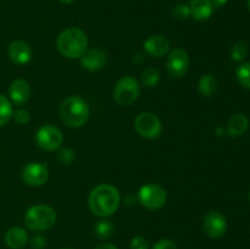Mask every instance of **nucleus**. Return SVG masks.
<instances>
[{
    "label": "nucleus",
    "mask_w": 250,
    "mask_h": 249,
    "mask_svg": "<svg viewBox=\"0 0 250 249\" xmlns=\"http://www.w3.org/2000/svg\"><path fill=\"white\" fill-rule=\"evenodd\" d=\"M88 204L93 214L97 216H110L119 208L120 193L112 185H99L90 192Z\"/></svg>",
    "instance_id": "obj_1"
},
{
    "label": "nucleus",
    "mask_w": 250,
    "mask_h": 249,
    "mask_svg": "<svg viewBox=\"0 0 250 249\" xmlns=\"http://www.w3.org/2000/svg\"><path fill=\"white\" fill-rule=\"evenodd\" d=\"M12 117L19 124H24L29 121V112L24 109H19L12 114Z\"/></svg>",
    "instance_id": "obj_27"
},
{
    "label": "nucleus",
    "mask_w": 250,
    "mask_h": 249,
    "mask_svg": "<svg viewBox=\"0 0 250 249\" xmlns=\"http://www.w3.org/2000/svg\"><path fill=\"white\" fill-rule=\"evenodd\" d=\"M198 89H199L200 94L204 97H212L219 89V82L215 76L205 75L199 80Z\"/></svg>",
    "instance_id": "obj_19"
},
{
    "label": "nucleus",
    "mask_w": 250,
    "mask_h": 249,
    "mask_svg": "<svg viewBox=\"0 0 250 249\" xmlns=\"http://www.w3.org/2000/svg\"><path fill=\"white\" fill-rule=\"evenodd\" d=\"M189 67V56L183 49H173L167 59V71L172 77L180 78Z\"/></svg>",
    "instance_id": "obj_10"
},
{
    "label": "nucleus",
    "mask_w": 250,
    "mask_h": 249,
    "mask_svg": "<svg viewBox=\"0 0 250 249\" xmlns=\"http://www.w3.org/2000/svg\"><path fill=\"white\" fill-rule=\"evenodd\" d=\"M49 171L45 164L29 163L22 170V180L24 183L32 187L43 186L48 181Z\"/></svg>",
    "instance_id": "obj_9"
},
{
    "label": "nucleus",
    "mask_w": 250,
    "mask_h": 249,
    "mask_svg": "<svg viewBox=\"0 0 250 249\" xmlns=\"http://www.w3.org/2000/svg\"><path fill=\"white\" fill-rule=\"evenodd\" d=\"M134 127L142 137L146 139L158 138L163 131V124L159 117L151 112H142L134 120Z\"/></svg>",
    "instance_id": "obj_7"
},
{
    "label": "nucleus",
    "mask_w": 250,
    "mask_h": 249,
    "mask_svg": "<svg viewBox=\"0 0 250 249\" xmlns=\"http://www.w3.org/2000/svg\"><path fill=\"white\" fill-rule=\"evenodd\" d=\"M203 227L210 238H220L226 233L227 221L221 212L211 211L205 216Z\"/></svg>",
    "instance_id": "obj_11"
},
{
    "label": "nucleus",
    "mask_w": 250,
    "mask_h": 249,
    "mask_svg": "<svg viewBox=\"0 0 250 249\" xmlns=\"http://www.w3.org/2000/svg\"><path fill=\"white\" fill-rule=\"evenodd\" d=\"M61 249H72V248H61Z\"/></svg>",
    "instance_id": "obj_35"
},
{
    "label": "nucleus",
    "mask_w": 250,
    "mask_h": 249,
    "mask_svg": "<svg viewBox=\"0 0 250 249\" xmlns=\"http://www.w3.org/2000/svg\"><path fill=\"white\" fill-rule=\"evenodd\" d=\"M94 231L97 233V236L102 239H109L111 238L112 234H114V225L111 224L107 220H102V221H98V224L95 225Z\"/></svg>",
    "instance_id": "obj_21"
},
{
    "label": "nucleus",
    "mask_w": 250,
    "mask_h": 249,
    "mask_svg": "<svg viewBox=\"0 0 250 249\" xmlns=\"http://www.w3.org/2000/svg\"><path fill=\"white\" fill-rule=\"evenodd\" d=\"M247 6H248V9L250 11V0H247Z\"/></svg>",
    "instance_id": "obj_34"
},
{
    "label": "nucleus",
    "mask_w": 250,
    "mask_h": 249,
    "mask_svg": "<svg viewBox=\"0 0 250 249\" xmlns=\"http://www.w3.org/2000/svg\"><path fill=\"white\" fill-rule=\"evenodd\" d=\"M190 16L197 21H205L212 15V6L209 0H190Z\"/></svg>",
    "instance_id": "obj_18"
},
{
    "label": "nucleus",
    "mask_w": 250,
    "mask_h": 249,
    "mask_svg": "<svg viewBox=\"0 0 250 249\" xmlns=\"http://www.w3.org/2000/svg\"><path fill=\"white\" fill-rule=\"evenodd\" d=\"M210 4H211L212 9H221L222 6L227 4L229 0H209Z\"/></svg>",
    "instance_id": "obj_31"
},
{
    "label": "nucleus",
    "mask_w": 250,
    "mask_h": 249,
    "mask_svg": "<svg viewBox=\"0 0 250 249\" xmlns=\"http://www.w3.org/2000/svg\"><path fill=\"white\" fill-rule=\"evenodd\" d=\"M144 50L148 55L154 58H161L170 50V43L163 36H151L144 42Z\"/></svg>",
    "instance_id": "obj_13"
},
{
    "label": "nucleus",
    "mask_w": 250,
    "mask_h": 249,
    "mask_svg": "<svg viewBox=\"0 0 250 249\" xmlns=\"http://www.w3.org/2000/svg\"><path fill=\"white\" fill-rule=\"evenodd\" d=\"M159 81H160V73L154 67L146 68L143 75H142V84L146 88L155 87Z\"/></svg>",
    "instance_id": "obj_22"
},
{
    "label": "nucleus",
    "mask_w": 250,
    "mask_h": 249,
    "mask_svg": "<svg viewBox=\"0 0 250 249\" xmlns=\"http://www.w3.org/2000/svg\"><path fill=\"white\" fill-rule=\"evenodd\" d=\"M9 58L16 65H26L32 59V49L26 42L14 41L9 45Z\"/></svg>",
    "instance_id": "obj_12"
},
{
    "label": "nucleus",
    "mask_w": 250,
    "mask_h": 249,
    "mask_svg": "<svg viewBox=\"0 0 250 249\" xmlns=\"http://www.w3.org/2000/svg\"><path fill=\"white\" fill-rule=\"evenodd\" d=\"M61 2H63V4H72L73 1H75V0H60Z\"/></svg>",
    "instance_id": "obj_33"
},
{
    "label": "nucleus",
    "mask_w": 250,
    "mask_h": 249,
    "mask_svg": "<svg viewBox=\"0 0 250 249\" xmlns=\"http://www.w3.org/2000/svg\"><path fill=\"white\" fill-rule=\"evenodd\" d=\"M237 80L247 89H250V62H244L237 68Z\"/></svg>",
    "instance_id": "obj_23"
},
{
    "label": "nucleus",
    "mask_w": 250,
    "mask_h": 249,
    "mask_svg": "<svg viewBox=\"0 0 250 249\" xmlns=\"http://www.w3.org/2000/svg\"><path fill=\"white\" fill-rule=\"evenodd\" d=\"M45 244V241L42 236H34L33 239H32V247L33 249H42Z\"/></svg>",
    "instance_id": "obj_30"
},
{
    "label": "nucleus",
    "mask_w": 250,
    "mask_h": 249,
    "mask_svg": "<svg viewBox=\"0 0 250 249\" xmlns=\"http://www.w3.org/2000/svg\"><path fill=\"white\" fill-rule=\"evenodd\" d=\"M95 249H117L114 244H110V243H104V244H100L99 247H97Z\"/></svg>",
    "instance_id": "obj_32"
},
{
    "label": "nucleus",
    "mask_w": 250,
    "mask_h": 249,
    "mask_svg": "<svg viewBox=\"0 0 250 249\" xmlns=\"http://www.w3.org/2000/svg\"><path fill=\"white\" fill-rule=\"evenodd\" d=\"M249 128V119L242 112L232 115L227 122V133L231 137L243 136Z\"/></svg>",
    "instance_id": "obj_16"
},
{
    "label": "nucleus",
    "mask_w": 250,
    "mask_h": 249,
    "mask_svg": "<svg viewBox=\"0 0 250 249\" xmlns=\"http://www.w3.org/2000/svg\"><path fill=\"white\" fill-rule=\"evenodd\" d=\"M173 15L177 17L178 20H187L190 16V10L188 5H177L173 9Z\"/></svg>",
    "instance_id": "obj_26"
},
{
    "label": "nucleus",
    "mask_w": 250,
    "mask_h": 249,
    "mask_svg": "<svg viewBox=\"0 0 250 249\" xmlns=\"http://www.w3.org/2000/svg\"><path fill=\"white\" fill-rule=\"evenodd\" d=\"M153 249H178L177 244L173 241L167 238L159 239L155 244L153 246Z\"/></svg>",
    "instance_id": "obj_28"
},
{
    "label": "nucleus",
    "mask_w": 250,
    "mask_h": 249,
    "mask_svg": "<svg viewBox=\"0 0 250 249\" xmlns=\"http://www.w3.org/2000/svg\"><path fill=\"white\" fill-rule=\"evenodd\" d=\"M60 116L63 124L71 128L82 127L89 119V107L87 102L77 95L67 98L60 106Z\"/></svg>",
    "instance_id": "obj_3"
},
{
    "label": "nucleus",
    "mask_w": 250,
    "mask_h": 249,
    "mask_svg": "<svg viewBox=\"0 0 250 249\" xmlns=\"http://www.w3.org/2000/svg\"><path fill=\"white\" fill-rule=\"evenodd\" d=\"M58 160L60 161L63 165H70L73 160H75V153H73L72 149L65 148L61 149L58 153Z\"/></svg>",
    "instance_id": "obj_25"
},
{
    "label": "nucleus",
    "mask_w": 250,
    "mask_h": 249,
    "mask_svg": "<svg viewBox=\"0 0 250 249\" xmlns=\"http://www.w3.org/2000/svg\"><path fill=\"white\" fill-rule=\"evenodd\" d=\"M58 50L67 59H78L87 51L88 37L82 29L67 28L61 32L56 41Z\"/></svg>",
    "instance_id": "obj_2"
},
{
    "label": "nucleus",
    "mask_w": 250,
    "mask_h": 249,
    "mask_svg": "<svg viewBox=\"0 0 250 249\" xmlns=\"http://www.w3.org/2000/svg\"><path fill=\"white\" fill-rule=\"evenodd\" d=\"M9 95L12 103L16 105H23L31 97L29 84L24 80H15L9 87Z\"/></svg>",
    "instance_id": "obj_15"
},
{
    "label": "nucleus",
    "mask_w": 250,
    "mask_h": 249,
    "mask_svg": "<svg viewBox=\"0 0 250 249\" xmlns=\"http://www.w3.org/2000/svg\"><path fill=\"white\" fill-rule=\"evenodd\" d=\"M229 55L231 59L234 61H242L243 59H246V56L248 55V45L244 42H237L233 44V46L231 48L229 51Z\"/></svg>",
    "instance_id": "obj_24"
},
{
    "label": "nucleus",
    "mask_w": 250,
    "mask_h": 249,
    "mask_svg": "<svg viewBox=\"0 0 250 249\" xmlns=\"http://www.w3.org/2000/svg\"><path fill=\"white\" fill-rule=\"evenodd\" d=\"M14 110L10 100L6 97L0 94V127L6 124L11 120Z\"/></svg>",
    "instance_id": "obj_20"
},
{
    "label": "nucleus",
    "mask_w": 250,
    "mask_h": 249,
    "mask_svg": "<svg viewBox=\"0 0 250 249\" xmlns=\"http://www.w3.org/2000/svg\"><path fill=\"white\" fill-rule=\"evenodd\" d=\"M56 222V212L48 205H33L24 214V224L32 231H45Z\"/></svg>",
    "instance_id": "obj_4"
},
{
    "label": "nucleus",
    "mask_w": 250,
    "mask_h": 249,
    "mask_svg": "<svg viewBox=\"0 0 250 249\" xmlns=\"http://www.w3.org/2000/svg\"><path fill=\"white\" fill-rule=\"evenodd\" d=\"M141 88L138 82L131 76H125L115 85L114 98L116 103L122 106H128L133 104L139 97Z\"/></svg>",
    "instance_id": "obj_5"
},
{
    "label": "nucleus",
    "mask_w": 250,
    "mask_h": 249,
    "mask_svg": "<svg viewBox=\"0 0 250 249\" xmlns=\"http://www.w3.org/2000/svg\"><path fill=\"white\" fill-rule=\"evenodd\" d=\"M81 65L89 71H98L103 68L106 62V55L100 49H92L88 50L81 56Z\"/></svg>",
    "instance_id": "obj_14"
},
{
    "label": "nucleus",
    "mask_w": 250,
    "mask_h": 249,
    "mask_svg": "<svg viewBox=\"0 0 250 249\" xmlns=\"http://www.w3.org/2000/svg\"><path fill=\"white\" fill-rule=\"evenodd\" d=\"M138 199L139 203L146 209L158 210L165 205L166 200H167V194L161 186L155 185V183H148L139 189Z\"/></svg>",
    "instance_id": "obj_6"
},
{
    "label": "nucleus",
    "mask_w": 250,
    "mask_h": 249,
    "mask_svg": "<svg viewBox=\"0 0 250 249\" xmlns=\"http://www.w3.org/2000/svg\"><path fill=\"white\" fill-rule=\"evenodd\" d=\"M36 142L39 148H42L43 150H56L63 142L62 132L58 127L46 124L38 129V132L36 133Z\"/></svg>",
    "instance_id": "obj_8"
},
{
    "label": "nucleus",
    "mask_w": 250,
    "mask_h": 249,
    "mask_svg": "<svg viewBox=\"0 0 250 249\" xmlns=\"http://www.w3.org/2000/svg\"><path fill=\"white\" fill-rule=\"evenodd\" d=\"M131 249H149L148 241L143 237H134L129 244Z\"/></svg>",
    "instance_id": "obj_29"
},
{
    "label": "nucleus",
    "mask_w": 250,
    "mask_h": 249,
    "mask_svg": "<svg viewBox=\"0 0 250 249\" xmlns=\"http://www.w3.org/2000/svg\"><path fill=\"white\" fill-rule=\"evenodd\" d=\"M28 241V234L26 229L21 227H12L5 234V243L11 249H21L23 248Z\"/></svg>",
    "instance_id": "obj_17"
},
{
    "label": "nucleus",
    "mask_w": 250,
    "mask_h": 249,
    "mask_svg": "<svg viewBox=\"0 0 250 249\" xmlns=\"http://www.w3.org/2000/svg\"><path fill=\"white\" fill-rule=\"evenodd\" d=\"M249 202H250V193H249Z\"/></svg>",
    "instance_id": "obj_36"
}]
</instances>
